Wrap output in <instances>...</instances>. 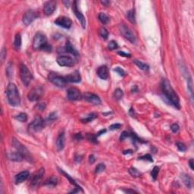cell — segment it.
Wrapping results in <instances>:
<instances>
[{
	"label": "cell",
	"instance_id": "cell-1",
	"mask_svg": "<svg viewBox=\"0 0 194 194\" xmlns=\"http://www.w3.org/2000/svg\"><path fill=\"white\" fill-rule=\"evenodd\" d=\"M161 89H162L163 96L168 103H170L177 109H180L181 104H180L179 97L171 86L170 82L165 78L162 79L161 83Z\"/></svg>",
	"mask_w": 194,
	"mask_h": 194
},
{
	"label": "cell",
	"instance_id": "cell-2",
	"mask_svg": "<svg viewBox=\"0 0 194 194\" xmlns=\"http://www.w3.org/2000/svg\"><path fill=\"white\" fill-rule=\"evenodd\" d=\"M7 99L9 103L12 106H19L21 103V97L17 86L13 83H10L8 85L6 90Z\"/></svg>",
	"mask_w": 194,
	"mask_h": 194
},
{
	"label": "cell",
	"instance_id": "cell-3",
	"mask_svg": "<svg viewBox=\"0 0 194 194\" xmlns=\"http://www.w3.org/2000/svg\"><path fill=\"white\" fill-rule=\"evenodd\" d=\"M33 48L35 50H51V46L48 44L47 38L43 33L38 32L35 34L33 40Z\"/></svg>",
	"mask_w": 194,
	"mask_h": 194
},
{
	"label": "cell",
	"instance_id": "cell-4",
	"mask_svg": "<svg viewBox=\"0 0 194 194\" xmlns=\"http://www.w3.org/2000/svg\"><path fill=\"white\" fill-rule=\"evenodd\" d=\"M20 78L22 83L25 86H28L33 80V75L28 68L24 64L20 66Z\"/></svg>",
	"mask_w": 194,
	"mask_h": 194
},
{
	"label": "cell",
	"instance_id": "cell-5",
	"mask_svg": "<svg viewBox=\"0 0 194 194\" xmlns=\"http://www.w3.org/2000/svg\"><path fill=\"white\" fill-rule=\"evenodd\" d=\"M45 124V121H44L40 116L35 117V118L28 126V130L30 133L39 132L44 128Z\"/></svg>",
	"mask_w": 194,
	"mask_h": 194
},
{
	"label": "cell",
	"instance_id": "cell-6",
	"mask_svg": "<svg viewBox=\"0 0 194 194\" xmlns=\"http://www.w3.org/2000/svg\"><path fill=\"white\" fill-rule=\"evenodd\" d=\"M43 93H44V90H43V86H39V85L35 86L34 87H33L30 90V91L28 93V99L31 102L38 101L43 96Z\"/></svg>",
	"mask_w": 194,
	"mask_h": 194
},
{
	"label": "cell",
	"instance_id": "cell-7",
	"mask_svg": "<svg viewBox=\"0 0 194 194\" xmlns=\"http://www.w3.org/2000/svg\"><path fill=\"white\" fill-rule=\"evenodd\" d=\"M119 30L121 35L124 37L125 39H127L131 43H136V37L132 32L131 30L128 27H127L124 24H121L119 25Z\"/></svg>",
	"mask_w": 194,
	"mask_h": 194
},
{
	"label": "cell",
	"instance_id": "cell-8",
	"mask_svg": "<svg viewBox=\"0 0 194 194\" xmlns=\"http://www.w3.org/2000/svg\"><path fill=\"white\" fill-rule=\"evenodd\" d=\"M45 174V170L43 168H40L37 172H35L30 178V187L33 188L38 187L41 183L42 179Z\"/></svg>",
	"mask_w": 194,
	"mask_h": 194
},
{
	"label": "cell",
	"instance_id": "cell-9",
	"mask_svg": "<svg viewBox=\"0 0 194 194\" xmlns=\"http://www.w3.org/2000/svg\"><path fill=\"white\" fill-rule=\"evenodd\" d=\"M49 80L51 81L53 84L58 87H65L66 86L67 81L65 80V77L58 75V74L54 73V72H51L49 74Z\"/></svg>",
	"mask_w": 194,
	"mask_h": 194
},
{
	"label": "cell",
	"instance_id": "cell-10",
	"mask_svg": "<svg viewBox=\"0 0 194 194\" xmlns=\"http://www.w3.org/2000/svg\"><path fill=\"white\" fill-rule=\"evenodd\" d=\"M12 144H13V147H15V149H17V151H18L19 153H21L22 155H24V159H27L28 161H31L32 158L30 156V153L27 150L26 147H24V145H22L21 142L17 140V139L13 138L12 139Z\"/></svg>",
	"mask_w": 194,
	"mask_h": 194
},
{
	"label": "cell",
	"instance_id": "cell-11",
	"mask_svg": "<svg viewBox=\"0 0 194 194\" xmlns=\"http://www.w3.org/2000/svg\"><path fill=\"white\" fill-rule=\"evenodd\" d=\"M56 62L58 65L62 67H71L74 65V60L68 56H58Z\"/></svg>",
	"mask_w": 194,
	"mask_h": 194
},
{
	"label": "cell",
	"instance_id": "cell-12",
	"mask_svg": "<svg viewBox=\"0 0 194 194\" xmlns=\"http://www.w3.org/2000/svg\"><path fill=\"white\" fill-rule=\"evenodd\" d=\"M82 98L85 100V101L88 102L90 103L93 104V105H100L101 104V99L99 96L94 93H89V92H86L84 93L82 95Z\"/></svg>",
	"mask_w": 194,
	"mask_h": 194
},
{
	"label": "cell",
	"instance_id": "cell-13",
	"mask_svg": "<svg viewBox=\"0 0 194 194\" xmlns=\"http://www.w3.org/2000/svg\"><path fill=\"white\" fill-rule=\"evenodd\" d=\"M55 24L58 26L65 28V29H70L72 25V21L68 17L61 16L55 21Z\"/></svg>",
	"mask_w": 194,
	"mask_h": 194
},
{
	"label": "cell",
	"instance_id": "cell-14",
	"mask_svg": "<svg viewBox=\"0 0 194 194\" xmlns=\"http://www.w3.org/2000/svg\"><path fill=\"white\" fill-rule=\"evenodd\" d=\"M72 11H73L74 14L75 15V16L78 19V21L80 22V24H81L82 27H86V19H85L84 15L79 11V9L78 8V2H77V1H74L73 2V4H72Z\"/></svg>",
	"mask_w": 194,
	"mask_h": 194
},
{
	"label": "cell",
	"instance_id": "cell-15",
	"mask_svg": "<svg viewBox=\"0 0 194 194\" xmlns=\"http://www.w3.org/2000/svg\"><path fill=\"white\" fill-rule=\"evenodd\" d=\"M67 97L69 100L76 101L82 98V94L76 87H70L67 91Z\"/></svg>",
	"mask_w": 194,
	"mask_h": 194
},
{
	"label": "cell",
	"instance_id": "cell-16",
	"mask_svg": "<svg viewBox=\"0 0 194 194\" xmlns=\"http://www.w3.org/2000/svg\"><path fill=\"white\" fill-rule=\"evenodd\" d=\"M37 17V15L36 13V11H33V10H28L24 13V16H23V23L25 25L28 26L34 21Z\"/></svg>",
	"mask_w": 194,
	"mask_h": 194
},
{
	"label": "cell",
	"instance_id": "cell-17",
	"mask_svg": "<svg viewBox=\"0 0 194 194\" xmlns=\"http://www.w3.org/2000/svg\"><path fill=\"white\" fill-rule=\"evenodd\" d=\"M56 9V2L55 1H48L44 3L43 5V12L45 15L50 16L52 15Z\"/></svg>",
	"mask_w": 194,
	"mask_h": 194
},
{
	"label": "cell",
	"instance_id": "cell-18",
	"mask_svg": "<svg viewBox=\"0 0 194 194\" xmlns=\"http://www.w3.org/2000/svg\"><path fill=\"white\" fill-rule=\"evenodd\" d=\"M66 81L69 83H79L81 80V76H80L79 71H75L71 74L65 77Z\"/></svg>",
	"mask_w": 194,
	"mask_h": 194
},
{
	"label": "cell",
	"instance_id": "cell-19",
	"mask_svg": "<svg viewBox=\"0 0 194 194\" xmlns=\"http://www.w3.org/2000/svg\"><path fill=\"white\" fill-rule=\"evenodd\" d=\"M97 75L102 80H107L109 78V71L106 65H102L97 69Z\"/></svg>",
	"mask_w": 194,
	"mask_h": 194
},
{
	"label": "cell",
	"instance_id": "cell-20",
	"mask_svg": "<svg viewBox=\"0 0 194 194\" xmlns=\"http://www.w3.org/2000/svg\"><path fill=\"white\" fill-rule=\"evenodd\" d=\"M65 132L62 131L61 133H59L58 137L56 139V148H57L58 151H62L64 149V147H65Z\"/></svg>",
	"mask_w": 194,
	"mask_h": 194
},
{
	"label": "cell",
	"instance_id": "cell-21",
	"mask_svg": "<svg viewBox=\"0 0 194 194\" xmlns=\"http://www.w3.org/2000/svg\"><path fill=\"white\" fill-rule=\"evenodd\" d=\"M30 177V173L27 171H21L19 174H17L15 176V183L18 184V183H21L22 182L26 181L28 177Z\"/></svg>",
	"mask_w": 194,
	"mask_h": 194
},
{
	"label": "cell",
	"instance_id": "cell-22",
	"mask_svg": "<svg viewBox=\"0 0 194 194\" xmlns=\"http://www.w3.org/2000/svg\"><path fill=\"white\" fill-rule=\"evenodd\" d=\"M8 158L11 161L14 162H21L24 159V155L18 151H16L15 153H10L8 154Z\"/></svg>",
	"mask_w": 194,
	"mask_h": 194
},
{
	"label": "cell",
	"instance_id": "cell-23",
	"mask_svg": "<svg viewBox=\"0 0 194 194\" xmlns=\"http://www.w3.org/2000/svg\"><path fill=\"white\" fill-rule=\"evenodd\" d=\"M65 51L66 52H68V53L72 54L74 56H78V51L74 49V47L73 45H72V44H71L69 41H67V43H66V44H65Z\"/></svg>",
	"mask_w": 194,
	"mask_h": 194
},
{
	"label": "cell",
	"instance_id": "cell-24",
	"mask_svg": "<svg viewBox=\"0 0 194 194\" xmlns=\"http://www.w3.org/2000/svg\"><path fill=\"white\" fill-rule=\"evenodd\" d=\"M181 177L187 187L189 188V189L192 187V179H191V177L189 175H187V174H181Z\"/></svg>",
	"mask_w": 194,
	"mask_h": 194
},
{
	"label": "cell",
	"instance_id": "cell-25",
	"mask_svg": "<svg viewBox=\"0 0 194 194\" xmlns=\"http://www.w3.org/2000/svg\"><path fill=\"white\" fill-rule=\"evenodd\" d=\"M59 171H60V173H62V174H63V175H65V177H66V178H68V181H70V183H71V184H73V185L74 186V187H75L76 188H77V189H78V190H80V191H81V192H83L82 188L80 187V186L78 185V183H76L75 181H74V180L73 178H71V177H70L69 175H68L67 173H65V171H64L62 170V169H59Z\"/></svg>",
	"mask_w": 194,
	"mask_h": 194
},
{
	"label": "cell",
	"instance_id": "cell-26",
	"mask_svg": "<svg viewBox=\"0 0 194 194\" xmlns=\"http://www.w3.org/2000/svg\"><path fill=\"white\" fill-rule=\"evenodd\" d=\"M14 48L16 50H19L21 46V36L20 33H17L15 37V40H14Z\"/></svg>",
	"mask_w": 194,
	"mask_h": 194
},
{
	"label": "cell",
	"instance_id": "cell-27",
	"mask_svg": "<svg viewBox=\"0 0 194 194\" xmlns=\"http://www.w3.org/2000/svg\"><path fill=\"white\" fill-rule=\"evenodd\" d=\"M134 64H135V65H136V66L140 68V69L142 70V71H149V65H147V64H145V63L142 62H140V61H139V60H136V59L134 60Z\"/></svg>",
	"mask_w": 194,
	"mask_h": 194
},
{
	"label": "cell",
	"instance_id": "cell-28",
	"mask_svg": "<svg viewBox=\"0 0 194 194\" xmlns=\"http://www.w3.org/2000/svg\"><path fill=\"white\" fill-rule=\"evenodd\" d=\"M97 116H98V114H97L96 113L93 112V113H90V114H87L85 118L81 119V121H82L83 123H88V122H90V121H92L95 118H96Z\"/></svg>",
	"mask_w": 194,
	"mask_h": 194
},
{
	"label": "cell",
	"instance_id": "cell-29",
	"mask_svg": "<svg viewBox=\"0 0 194 194\" xmlns=\"http://www.w3.org/2000/svg\"><path fill=\"white\" fill-rule=\"evenodd\" d=\"M127 19L129 20L130 22H131L132 24H136V18H135V11L134 9H130L127 11Z\"/></svg>",
	"mask_w": 194,
	"mask_h": 194
},
{
	"label": "cell",
	"instance_id": "cell-30",
	"mask_svg": "<svg viewBox=\"0 0 194 194\" xmlns=\"http://www.w3.org/2000/svg\"><path fill=\"white\" fill-rule=\"evenodd\" d=\"M98 18L99 20L101 21L102 24H108V21H109V17L106 14L103 13V12H101V13H99V15H98Z\"/></svg>",
	"mask_w": 194,
	"mask_h": 194
},
{
	"label": "cell",
	"instance_id": "cell-31",
	"mask_svg": "<svg viewBox=\"0 0 194 194\" xmlns=\"http://www.w3.org/2000/svg\"><path fill=\"white\" fill-rule=\"evenodd\" d=\"M57 182H58L57 178L54 177H50V179H48L47 181H45V183H44V185L47 186V187H53L56 186Z\"/></svg>",
	"mask_w": 194,
	"mask_h": 194
},
{
	"label": "cell",
	"instance_id": "cell-32",
	"mask_svg": "<svg viewBox=\"0 0 194 194\" xmlns=\"http://www.w3.org/2000/svg\"><path fill=\"white\" fill-rule=\"evenodd\" d=\"M99 35H100V37H101L103 39H106L107 38H108V31L107 30L106 28L103 27H102L99 28Z\"/></svg>",
	"mask_w": 194,
	"mask_h": 194
},
{
	"label": "cell",
	"instance_id": "cell-33",
	"mask_svg": "<svg viewBox=\"0 0 194 194\" xmlns=\"http://www.w3.org/2000/svg\"><path fill=\"white\" fill-rule=\"evenodd\" d=\"M57 118H58V115H57V114H56V112H52V113L50 114V115L47 117V118L45 120V123L46 124L52 123V122L56 121Z\"/></svg>",
	"mask_w": 194,
	"mask_h": 194
},
{
	"label": "cell",
	"instance_id": "cell-34",
	"mask_svg": "<svg viewBox=\"0 0 194 194\" xmlns=\"http://www.w3.org/2000/svg\"><path fill=\"white\" fill-rule=\"evenodd\" d=\"M124 96V93L122 90H121L120 88L116 89L114 92V99H117V100H120L121 99H122V97Z\"/></svg>",
	"mask_w": 194,
	"mask_h": 194
},
{
	"label": "cell",
	"instance_id": "cell-35",
	"mask_svg": "<svg viewBox=\"0 0 194 194\" xmlns=\"http://www.w3.org/2000/svg\"><path fill=\"white\" fill-rule=\"evenodd\" d=\"M15 118L17 119V121H19L20 122H26L27 121V114L26 113H20L19 114H17V116L15 117Z\"/></svg>",
	"mask_w": 194,
	"mask_h": 194
},
{
	"label": "cell",
	"instance_id": "cell-36",
	"mask_svg": "<svg viewBox=\"0 0 194 194\" xmlns=\"http://www.w3.org/2000/svg\"><path fill=\"white\" fill-rule=\"evenodd\" d=\"M129 173H130V175H132L133 177H140V175H141V173H140V171H139L135 168H130Z\"/></svg>",
	"mask_w": 194,
	"mask_h": 194
},
{
	"label": "cell",
	"instance_id": "cell-37",
	"mask_svg": "<svg viewBox=\"0 0 194 194\" xmlns=\"http://www.w3.org/2000/svg\"><path fill=\"white\" fill-rule=\"evenodd\" d=\"M159 168L157 166H155L153 168V169L151 171V176L153 177V179L154 181L157 179L158 175H159Z\"/></svg>",
	"mask_w": 194,
	"mask_h": 194
},
{
	"label": "cell",
	"instance_id": "cell-38",
	"mask_svg": "<svg viewBox=\"0 0 194 194\" xmlns=\"http://www.w3.org/2000/svg\"><path fill=\"white\" fill-rule=\"evenodd\" d=\"M106 169V165L103 164V163H99L96 167V171L95 172L96 174H99V173L102 172Z\"/></svg>",
	"mask_w": 194,
	"mask_h": 194
},
{
	"label": "cell",
	"instance_id": "cell-39",
	"mask_svg": "<svg viewBox=\"0 0 194 194\" xmlns=\"http://www.w3.org/2000/svg\"><path fill=\"white\" fill-rule=\"evenodd\" d=\"M118 47V45L116 41H114V40H112L108 43V49L110 50H116L117 48Z\"/></svg>",
	"mask_w": 194,
	"mask_h": 194
},
{
	"label": "cell",
	"instance_id": "cell-40",
	"mask_svg": "<svg viewBox=\"0 0 194 194\" xmlns=\"http://www.w3.org/2000/svg\"><path fill=\"white\" fill-rule=\"evenodd\" d=\"M176 146H177V149H178V150L181 152H184L187 150V147L185 146V144L184 143H183V142H176Z\"/></svg>",
	"mask_w": 194,
	"mask_h": 194
},
{
	"label": "cell",
	"instance_id": "cell-41",
	"mask_svg": "<svg viewBox=\"0 0 194 194\" xmlns=\"http://www.w3.org/2000/svg\"><path fill=\"white\" fill-rule=\"evenodd\" d=\"M36 108H37V110L39 111H44L45 110V107H46V105L44 102H39V103H37L36 105Z\"/></svg>",
	"mask_w": 194,
	"mask_h": 194
},
{
	"label": "cell",
	"instance_id": "cell-42",
	"mask_svg": "<svg viewBox=\"0 0 194 194\" xmlns=\"http://www.w3.org/2000/svg\"><path fill=\"white\" fill-rule=\"evenodd\" d=\"M114 71H115L116 73L118 74L119 75L121 76V77H124V76L126 75L125 71L120 67H117V68H114Z\"/></svg>",
	"mask_w": 194,
	"mask_h": 194
},
{
	"label": "cell",
	"instance_id": "cell-43",
	"mask_svg": "<svg viewBox=\"0 0 194 194\" xmlns=\"http://www.w3.org/2000/svg\"><path fill=\"white\" fill-rule=\"evenodd\" d=\"M86 138L88 139L90 141H91V142H97V136L96 135H93V134H86Z\"/></svg>",
	"mask_w": 194,
	"mask_h": 194
},
{
	"label": "cell",
	"instance_id": "cell-44",
	"mask_svg": "<svg viewBox=\"0 0 194 194\" xmlns=\"http://www.w3.org/2000/svg\"><path fill=\"white\" fill-rule=\"evenodd\" d=\"M171 130H172L173 133H177V132L179 131V130H180L179 125L176 123L173 124L171 126Z\"/></svg>",
	"mask_w": 194,
	"mask_h": 194
},
{
	"label": "cell",
	"instance_id": "cell-45",
	"mask_svg": "<svg viewBox=\"0 0 194 194\" xmlns=\"http://www.w3.org/2000/svg\"><path fill=\"white\" fill-rule=\"evenodd\" d=\"M127 137H130V133L127 131H123V133L121 134V136H120V140L121 141H123L125 139L127 138Z\"/></svg>",
	"mask_w": 194,
	"mask_h": 194
},
{
	"label": "cell",
	"instance_id": "cell-46",
	"mask_svg": "<svg viewBox=\"0 0 194 194\" xmlns=\"http://www.w3.org/2000/svg\"><path fill=\"white\" fill-rule=\"evenodd\" d=\"M139 159L141 160H148L149 162H153V159H152V156L149 154H147V155H143V156H141V157L139 158Z\"/></svg>",
	"mask_w": 194,
	"mask_h": 194
},
{
	"label": "cell",
	"instance_id": "cell-47",
	"mask_svg": "<svg viewBox=\"0 0 194 194\" xmlns=\"http://www.w3.org/2000/svg\"><path fill=\"white\" fill-rule=\"evenodd\" d=\"M121 127V124H114L111 125L110 127H109V129L112 130H113L119 129V128H120Z\"/></svg>",
	"mask_w": 194,
	"mask_h": 194
},
{
	"label": "cell",
	"instance_id": "cell-48",
	"mask_svg": "<svg viewBox=\"0 0 194 194\" xmlns=\"http://www.w3.org/2000/svg\"><path fill=\"white\" fill-rule=\"evenodd\" d=\"M118 54L121 56L127 57V58H130V57L131 56V55L130 54V53H126V52H123V51H119V52H118Z\"/></svg>",
	"mask_w": 194,
	"mask_h": 194
},
{
	"label": "cell",
	"instance_id": "cell-49",
	"mask_svg": "<svg viewBox=\"0 0 194 194\" xmlns=\"http://www.w3.org/2000/svg\"><path fill=\"white\" fill-rule=\"evenodd\" d=\"M95 161H96V158L94 157V155H90V158H89V162H90V163L93 164V163L95 162Z\"/></svg>",
	"mask_w": 194,
	"mask_h": 194
},
{
	"label": "cell",
	"instance_id": "cell-50",
	"mask_svg": "<svg viewBox=\"0 0 194 194\" xmlns=\"http://www.w3.org/2000/svg\"><path fill=\"white\" fill-rule=\"evenodd\" d=\"M1 54H2V60L3 61L4 60L5 57V55H6V51H5V49H3V50H2V52H1Z\"/></svg>",
	"mask_w": 194,
	"mask_h": 194
},
{
	"label": "cell",
	"instance_id": "cell-51",
	"mask_svg": "<svg viewBox=\"0 0 194 194\" xmlns=\"http://www.w3.org/2000/svg\"><path fill=\"white\" fill-rule=\"evenodd\" d=\"M189 165H190V168H191V170H193L194 167H193V159H190L189 161Z\"/></svg>",
	"mask_w": 194,
	"mask_h": 194
},
{
	"label": "cell",
	"instance_id": "cell-52",
	"mask_svg": "<svg viewBox=\"0 0 194 194\" xmlns=\"http://www.w3.org/2000/svg\"><path fill=\"white\" fill-rule=\"evenodd\" d=\"M82 138H83V136H82V135H81V134H76L75 139L77 140H81V139H82Z\"/></svg>",
	"mask_w": 194,
	"mask_h": 194
},
{
	"label": "cell",
	"instance_id": "cell-53",
	"mask_svg": "<svg viewBox=\"0 0 194 194\" xmlns=\"http://www.w3.org/2000/svg\"><path fill=\"white\" fill-rule=\"evenodd\" d=\"M106 129L101 130H100V131H99V133H98V134H96V136H97V137H98V136H100V135H101V134H104V133H106Z\"/></svg>",
	"mask_w": 194,
	"mask_h": 194
},
{
	"label": "cell",
	"instance_id": "cell-54",
	"mask_svg": "<svg viewBox=\"0 0 194 194\" xmlns=\"http://www.w3.org/2000/svg\"><path fill=\"white\" fill-rule=\"evenodd\" d=\"M101 3L102 4H103L104 5H106V6H108V5L110 4V2H109V1H102Z\"/></svg>",
	"mask_w": 194,
	"mask_h": 194
},
{
	"label": "cell",
	"instance_id": "cell-55",
	"mask_svg": "<svg viewBox=\"0 0 194 194\" xmlns=\"http://www.w3.org/2000/svg\"><path fill=\"white\" fill-rule=\"evenodd\" d=\"M124 191L125 193H136V192H135L134 190H124Z\"/></svg>",
	"mask_w": 194,
	"mask_h": 194
}]
</instances>
